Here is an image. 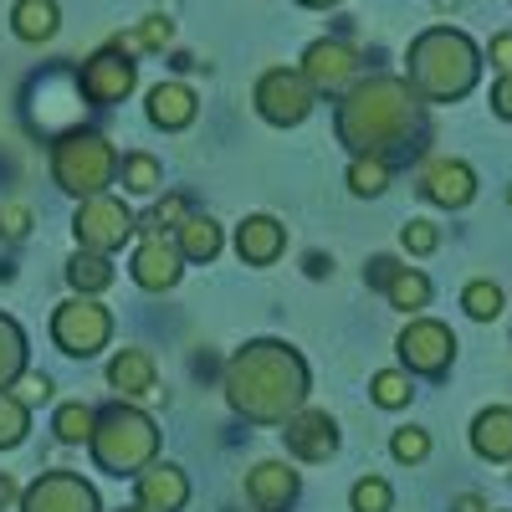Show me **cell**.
<instances>
[{
  "instance_id": "27",
  "label": "cell",
  "mask_w": 512,
  "mask_h": 512,
  "mask_svg": "<svg viewBox=\"0 0 512 512\" xmlns=\"http://www.w3.org/2000/svg\"><path fill=\"white\" fill-rule=\"evenodd\" d=\"M93 425H98V410H93V405H82V400H72V405L57 410L52 431H57L62 446H88V441H93Z\"/></svg>"
},
{
  "instance_id": "34",
  "label": "cell",
  "mask_w": 512,
  "mask_h": 512,
  "mask_svg": "<svg viewBox=\"0 0 512 512\" xmlns=\"http://www.w3.org/2000/svg\"><path fill=\"white\" fill-rule=\"evenodd\" d=\"M390 456L400 466H420L425 456H431V431H420V425H405V431L390 436Z\"/></svg>"
},
{
  "instance_id": "39",
  "label": "cell",
  "mask_w": 512,
  "mask_h": 512,
  "mask_svg": "<svg viewBox=\"0 0 512 512\" xmlns=\"http://www.w3.org/2000/svg\"><path fill=\"white\" fill-rule=\"evenodd\" d=\"M31 231V210L26 205H6V210H0V236H6V241H21Z\"/></svg>"
},
{
  "instance_id": "8",
  "label": "cell",
  "mask_w": 512,
  "mask_h": 512,
  "mask_svg": "<svg viewBox=\"0 0 512 512\" xmlns=\"http://www.w3.org/2000/svg\"><path fill=\"white\" fill-rule=\"evenodd\" d=\"M400 364L405 374H420V379H441L451 364H456V333L436 318H410L405 333H400Z\"/></svg>"
},
{
  "instance_id": "23",
  "label": "cell",
  "mask_w": 512,
  "mask_h": 512,
  "mask_svg": "<svg viewBox=\"0 0 512 512\" xmlns=\"http://www.w3.org/2000/svg\"><path fill=\"white\" fill-rule=\"evenodd\" d=\"M175 246H180L185 262H216L221 246H226V236H221V226L210 221V216H185V226H180Z\"/></svg>"
},
{
  "instance_id": "1",
  "label": "cell",
  "mask_w": 512,
  "mask_h": 512,
  "mask_svg": "<svg viewBox=\"0 0 512 512\" xmlns=\"http://www.w3.org/2000/svg\"><path fill=\"white\" fill-rule=\"evenodd\" d=\"M338 144H344L354 159H390V154H410L425 139V108L420 93L405 77H369L354 82L338 103Z\"/></svg>"
},
{
  "instance_id": "45",
  "label": "cell",
  "mask_w": 512,
  "mask_h": 512,
  "mask_svg": "<svg viewBox=\"0 0 512 512\" xmlns=\"http://www.w3.org/2000/svg\"><path fill=\"white\" fill-rule=\"evenodd\" d=\"M303 6H338V0H303Z\"/></svg>"
},
{
  "instance_id": "14",
  "label": "cell",
  "mask_w": 512,
  "mask_h": 512,
  "mask_svg": "<svg viewBox=\"0 0 512 512\" xmlns=\"http://www.w3.org/2000/svg\"><path fill=\"white\" fill-rule=\"evenodd\" d=\"M282 441H287V451L297 461H328L338 451V420L328 410H308L303 405L297 415L282 420Z\"/></svg>"
},
{
  "instance_id": "24",
  "label": "cell",
  "mask_w": 512,
  "mask_h": 512,
  "mask_svg": "<svg viewBox=\"0 0 512 512\" xmlns=\"http://www.w3.org/2000/svg\"><path fill=\"white\" fill-rule=\"evenodd\" d=\"M67 282H72L77 297H98V292L113 287V262H108V256H98V251H77L72 262H67Z\"/></svg>"
},
{
  "instance_id": "40",
  "label": "cell",
  "mask_w": 512,
  "mask_h": 512,
  "mask_svg": "<svg viewBox=\"0 0 512 512\" xmlns=\"http://www.w3.org/2000/svg\"><path fill=\"white\" fill-rule=\"evenodd\" d=\"M400 277V262H395V256H374V262L364 267V282L369 287H390Z\"/></svg>"
},
{
  "instance_id": "46",
  "label": "cell",
  "mask_w": 512,
  "mask_h": 512,
  "mask_svg": "<svg viewBox=\"0 0 512 512\" xmlns=\"http://www.w3.org/2000/svg\"><path fill=\"white\" fill-rule=\"evenodd\" d=\"M123 512H144V507H123Z\"/></svg>"
},
{
  "instance_id": "43",
  "label": "cell",
  "mask_w": 512,
  "mask_h": 512,
  "mask_svg": "<svg viewBox=\"0 0 512 512\" xmlns=\"http://www.w3.org/2000/svg\"><path fill=\"white\" fill-rule=\"evenodd\" d=\"M451 512H492V507H487V497H477V492H461V497L451 502Z\"/></svg>"
},
{
  "instance_id": "9",
  "label": "cell",
  "mask_w": 512,
  "mask_h": 512,
  "mask_svg": "<svg viewBox=\"0 0 512 512\" xmlns=\"http://www.w3.org/2000/svg\"><path fill=\"white\" fill-rule=\"evenodd\" d=\"M313 88H308V77L303 72H287V67H272L262 82H256V113H262L267 123L277 128H292V123H303L313 113Z\"/></svg>"
},
{
  "instance_id": "25",
  "label": "cell",
  "mask_w": 512,
  "mask_h": 512,
  "mask_svg": "<svg viewBox=\"0 0 512 512\" xmlns=\"http://www.w3.org/2000/svg\"><path fill=\"white\" fill-rule=\"evenodd\" d=\"M21 374H26V333L11 313H0V390H11Z\"/></svg>"
},
{
  "instance_id": "3",
  "label": "cell",
  "mask_w": 512,
  "mask_h": 512,
  "mask_svg": "<svg viewBox=\"0 0 512 512\" xmlns=\"http://www.w3.org/2000/svg\"><path fill=\"white\" fill-rule=\"evenodd\" d=\"M477 72H482V57L477 47L466 41L461 31L451 26H431L425 36L410 41V88L431 103H456L477 88Z\"/></svg>"
},
{
  "instance_id": "42",
  "label": "cell",
  "mask_w": 512,
  "mask_h": 512,
  "mask_svg": "<svg viewBox=\"0 0 512 512\" xmlns=\"http://www.w3.org/2000/svg\"><path fill=\"white\" fill-rule=\"evenodd\" d=\"M492 113L512 123V72H502V77H497V88H492Z\"/></svg>"
},
{
  "instance_id": "26",
  "label": "cell",
  "mask_w": 512,
  "mask_h": 512,
  "mask_svg": "<svg viewBox=\"0 0 512 512\" xmlns=\"http://www.w3.org/2000/svg\"><path fill=\"white\" fill-rule=\"evenodd\" d=\"M118 185L128 190V195H159V185H164V169H159V159L154 154H123L118 159Z\"/></svg>"
},
{
  "instance_id": "12",
  "label": "cell",
  "mask_w": 512,
  "mask_h": 512,
  "mask_svg": "<svg viewBox=\"0 0 512 512\" xmlns=\"http://www.w3.org/2000/svg\"><path fill=\"white\" fill-rule=\"evenodd\" d=\"M303 77H308V88L313 93H349L354 88V77H359V57L344 47V41H313V47L303 52Z\"/></svg>"
},
{
  "instance_id": "44",
  "label": "cell",
  "mask_w": 512,
  "mask_h": 512,
  "mask_svg": "<svg viewBox=\"0 0 512 512\" xmlns=\"http://www.w3.org/2000/svg\"><path fill=\"white\" fill-rule=\"evenodd\" d=\"M11 497H21V492H16V482H11V477H0V507H6Z\"/></svg>"
},
{
  "instance_id": "2",
  "label": "cell",
  "mask_w": 512,
  "mask_h": 512,
  "mask_svg": "<svg viewBox=\"0 0 512 512\" xmlns=\"http://www.w3.org/2000/svg\"><path fill=\"white\" fill-rule=\"evenodd\" d=\"M226 405L256 425H282L308 405V364L282 338H251L226 364Z\"/></svg>"
},
{
  "instance_id": "35",
  "label": "cell",
  "mask_w": 512,
  "mask_h": 512,
  "mask_svg": "<svg viewBox=\"0 0 512 512\" xmlns=\"http://www.w3.org/2000/svg\"><path fill=\"white\" fill-rule=\"evenodd\" d=\"M185 216H190V205H185V195H164V200L154 205V216L144 221V236H154V231L164 236V226H175V231H180V226H185Z\"/></svg>"
},
{
  "instance_id": "16",
  "label": "cell",
  "mask_w": 512,
  "mask_h": 512,
  "mask_svg": "<svg viewBox=\"0 0 512 512\" xmlns=\"http://www.w3.org/2000/svg\"><path fill=\"white\" fill-rule=\"evenodd\" d=\"M134 492H139L144 512H180L190 502V477L180 472L175 461H149L144 472L134 477Z\"/></svg>"
},
{
  "instance_id": "47",
  "label": "cell",
  "mask_w": 512,
  "mask_h": 512,
  "mask_svg": "<svg viewBox=\"0 0 512 512\" xmlns=\"http://www.w3.org/2000/svg\"><path fill=\"white\" fill-rule=\"evenodd\" d=\"M507 200H512V185H507Z\"/></svg>"
},
{
  "instance_id": "20",
  "label": "cell",
  "mask_w": 512,
  "mask_h": 512,
  "mask_svg": "<svg viewBox=\"0 0 512 512\" xmlns=\"http://www.w3.org/2000/svg\"><path fill=\"white\" fill-rule=\"evenodd\" d=\"M472 451L482 461H512V405H487L472 420Z\"/></svg>"
},
{
  "instance_id": "15",
  "label": "cell",
  "mask_w": 512,
  "mask_h": 512,
  "mask_svg": "<svg viewBox=\"0 0 512 512\" xmlns=\"http://www.w3.org/2000/svg\"><path fill=\"white\" fill-rule=\"evenodd\" d=\"M420 195L441 205V210H461V205H472L477 195V169L466 164V159H431L420 169Z\"/></svg>"
},
{
  "instance_id": "41",
  "label": "cell",
  "mask_w": 512,
  "mask_h": 512,
  "mask_svg": "<svg viewBox=\"0 0 512 512\" xmlns=\"http://www.w3.org/2000/svg\"><path fill=\"white\" fill-rule=\"evenodd\" d=\"M487 57H492V67H497V72H512V31H497V36H492Z\"/></svg>"
},
{
  "instance_id": "28",
  "label": "cell",
  "mask_w": 512,
  "mask_h": 512,
  "mask_svg": "<svg viewBox=\"0 0 512 512\" xmlns=\"http://www.w3.org/2000/svg\"><path fill=\"white\" fill-rule=\"evenodd\" d=\"M384 297H390V308H400V313H420L431 303V277L415 272V267H400V277L384 287Z\"/></svg>"
},
{
  "instance_id": "10",
  "label": "cell",
  "mask_w": 512,
  "mask_h": 512,
  "mask_svg": "<svg viewBox=\"0 0 512 512\" xmlns=\"http://www.w3.org/2000/svg\"><path fill=\"white\" fill-rule=\"evenodd\" d=\"M21 512H103L98 487L77 472H41L21 492Z\"/></svg>"
},
{
  "instance_id": "18",
  "label": "cell",
  "mask_w": 512,
  "mask_h": 512,
  "mask_svg": "<svg viewBox=\"0 0 512 512\" xmlns=\"http://www.w3.org/2000/svg\"><path fill=\"white\" fill-rule=\"evenodd\" d=\"M282 251H287V231L277 216H246L236 226V256L246 267H272Z\"/></svg>"
},
{
  "instance_id": "13",
  "label": "cell",
  "mask_w": 512,
  "mask_h": 512,
  "mask_svg": "<svg viewBox=\"0 0 512 512\" xmlns=\"http://www.w3.org/2000/svg\"><path fill=\"white\" fill-rule=\"evenodd\" d=\"M128 277H134L144 292H164V287H175L180 277H185V256H180V246L169 241V236H144L139 246H134V262H128Z\"/></svg>"
},
{
  "instance_id": "7",
  "label": "cell",
  "mask_w": 512,
  "mask_h": 512,
  "mask_svg": "<svg viewBox=\"0 0 512 512\" xmlns=\"http://www.w3.org/2000/svg\"><path fill=\"white\" fill-rule=\"evenodd\" d=\"M134 231H139V221H134V210H128L118 195H93V200H82V205H77V216H72L77 251L113 256Z\"/></svg>"
},
{
  "instance_id": "6",
  "label": "cell",
  "mask_w": 512,
  "mask_h": 512,
  "mask_svg": "<svg viewBox=\"0 0 512 512\" xmlns=\"http://www.w3.org/2000/svg\"><path fill=\"white\" fill-rule=\"evenodd\" d=\"M113 338V313L98 303V297H67V303H57L52 313V344L67 354V359H93L108 349Z\"/></svg>"
},
{
  "instance_id": "22",
  "label": "cell",
  "mask_w": 512,
  "mask_h": 512,
  "mask_svg": "<svg viewBox=\"0 0 512 512\" xmlns=\"http://www.w3.org/2000/svg\"><path fill=\"white\" fill-rule=\"evenodd\" d=\"M62 26V11H57V0H16V11H11V31L21 41H52Z\"/></svg>"
},
{
  "instance_id": "36",
  "label": "cell",
  "mask_w": 512,
  "mask_h": 512,
  "mask_svg": "<svg viewBox=\"0 0 512 512\" xmlns=\"http://www.w3.org/2000/svg\"><path fill=\"white\" fill-rule=\"evenodd\" d=\"M400 246H405L410 256H431V251L441 246V231H436L431 221H410V226L400 231Z\"/></svg>"
},
{
  "instance_id": "17",
  "label": "cell",
  "mask_w": 512,
  "mask_h": 512,
  "mask_svg": "<svg viewBox=\"0 0 512 512\" xmlns=\"http://www.w3.org/2000/svg\"><path fill=\"white\" fill-rule=\"evenodd\" d=\"M246 497L256 512H282L297 497V472L287 461H256L246 472Z\"/></svg>"
},
{
  "instance_id": "30",
  "label": "cell",
  "mask_w": 512,
  "mask_h": 512,
  "mask_svg": "<svg viewBox=\"0 0 512 512\" xmlns=\"http://www.w3.org/2000/svg\"><path fill=\"white\" fill-rule=\"evenodd\" d=\"M369 395H374V405H384V410H405L410 395H415V384H410L405 369H379V374L369 379Z\"/></svg>"
},
{
  "instance_id": "32",
  "label": "cell",
  "mask_w": 512,
  "mask_h": 512,
  "mask_svg": "<svg viewBox=\"0 0 512 512\" xmlns=\"http://www.w3.org/2000/svg\"><path fill=\"white\" fill-rule=\"evenodd\" d=\"M461 308H466V318H477V323H492L497 313H502V287L497 282H466V292H461Z\"/></svg>"
},
{
  "instance_id": "5",
  "label": "cell",
  "mask_w": 512,
  "mask_h": 512,
  "mask_svg": "<svg viewBox=\"0 0 512 512\" xmlns=\"http://www.w3.org/2000/svg\"><path fill=\"white\" fill-rule=\"evenodd\" d=\"M52 180H57V190H67L77 200L108 195V185L118 180V154L103 134L72 128V134L57 139V149H52Z\"/></svg>"
},
{
  "instance_id": "38",
  "label": "cell",
  "mask_w": 512,
  "mask_h": 512,
  "mask_svg": "<svg viewBox=\"0 0 512 512\" xmlns=\"http://www.w3.org/2000/svg\"><path fill=\"white\" fill-rule=\"evenodd\" d=\"M169 36H175V21H169V16H149V21L139 26V36H134V47L159 52V47H169Z\"/></svg>"
},
{
  "instance_id": "33",
  "label": "cell",
  "mask_w": 512,
  "mask_h": 512,
  "mask_svg": "<svg viewBox=\"0 0 512 512\" xmlns=\"http://www.w3.org/2000/svg\"><path fill=\"white\" fill-rule=\"evenodd\" d=\"M349 507L354 512H390L395 507V492H390V482H384V477H359L354 492H349Z\"/></svg>"
},
{
  "instance_id": "4",
  "label": "cell",
  "mask_w": 512,
  "mask_h": 512,
  "mask_svg": "<svg viewBox=\"0 0 512 512\" xmlns=\"http://www.w3.org/2000/svg\"><path fill=\"white\" fill-rule=\"evenodd\" d=\"M88 451H93V461L103 466L108 477H139L144 466L159 456V431H154V420L139 405L118 400V405L98 410Z\"/></svg>"
},
{
  "instance_id": "31",
  "label": "cell",
  "mask_w": 512,
  "mask_h": 512,
  "mask_svg": "<svg viewBox=\"0 0 512 512\" xmlns=\"http://www.w3.org/2000/svg\"><path fill=\"white\" fill-rule=\"evenodd\" d=\"M31 431V410L11 395V390H0V451H16Z\"/></svg>"
},
{
  "instance_id": "37",
  "label": "cell",
  "mask_w": 512,
  "mask_h": 512,
  "mask_svg": "<svg viewBox=\"0 0 512 512\" xmlns=\"http://www.w3.org/2000/svg\"><path fill=\"white\" fill-rule=\"evenodd\" d=\"M11 390H16V400L31 410V405H47V400H52V379H47V374H21Z\"/></svg>"
},
{
  "instance_id": "19",
  "label": "cell",
  "mask_w": 512,
  "mask_h": 512,
  "mask_svg": "<svg viewBox=\"0 0 512 512\" xmlns=\"http://www.w3.org/2000/svg\"><path fill=\"white\" fill-rule=\"evenodd\" d=\"M108 384L118 390V400H144V395H154V384H159V369H154V359L144 354V349H118L113 354V364H108Z\"/></svg>"
},
{
  "instance_id": "11",
  "label": "cell",
  "mask_w": 512,
  "mask_h": 512,
  "mask_svg": "<svg viewBox=\"0 0 512 512\" xmlns=\"http://www.w3.org/2000/svg\"><path fill=\"white\" fill-rule=\"evenodd\" d=\"M134 82H139V67L128 62V52L118 47V52H98L88 67H82L77 88H82V98H88L93 108H113V103H123L128 93H134Z\"/></svg>"
},
{
  "instance_id": "29",
  "label": "cell",
  "mask_w": 512,
  "mask_h": 512,
  "mask_svg": "<svg viewBox=\"0 0 512 512\" xmlns=\"http://www.w3.org/2000/svg\"><path fill=\"white\" fill-rule=\"evenodd\" d=\"M384 185H390V159H369V154L349 159V190H354L359 200L384 195Z\"/></svg>"
},
{
  "instance_id": "21",
  "label": "cell",
  "mask_w": 512,
  "mask_h": 512,
  "mask_svg": "<svg viewBox=\"0 0 512 512\" xmlns=\"http://www.w3.org/2000/svg\"><path fill=\"white\" fill-rule=\"evenodd\" d=\"M149 123L154 128H190L195 123V93L185 88V82H159V88L149 93Z\"/></svg>"
}]
</instances>
